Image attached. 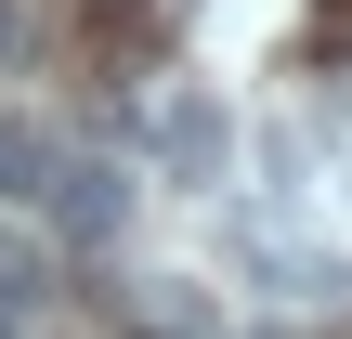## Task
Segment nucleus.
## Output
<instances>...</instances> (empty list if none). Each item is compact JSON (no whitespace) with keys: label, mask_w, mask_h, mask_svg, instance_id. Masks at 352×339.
<instances>
[{"label":"nucleus","mask_w":352,"mask_h":339,"mask_svg":"<svg viewBox=\"0 0 352 339\" xmlns=\"http://www.w3.org/2000/svg\"><path fill=\"white\" fill-rule=\"evenodd\" d=\"M144 144H157V170H170V183H196V196H222V170H235V118H222V91H196V78L157 105V131H144Z\"/></svg>","instance_id":"1"},{"label":"nucleus","mask_w":352,"mask_h":339,"mask_svg":"<svg viewBox=\"0 0 352 339\" xmlns=\"http://www.w3.org/2000/svg\"><path fill=\"white\" fill-rule=\"evenodd\" d=\"M39 209H52V235H65V248H104V235H118V222H131V183H118V170H104V157H65V170H52V196H39Z\"/></svg>","instance_id":"2"},{"label":"nucleus","mask_w":352,"mask_h":339,"mask_svg":"<svg viewBox=\"0 0 352 339\" xmlns=\"http://www.w3.org/2000/svg\"><path fill=\"white\" fill-rule=\"evenodd\" d=\"M52 170H65V144H52L39 118H0V196H13V209H39V196H52Z\"/></svg>","instance_id":"3"},{"label":"nucleus","mask_w":352,"mask_h":339,"mask_svg":"<svg viewBox=\"0 0 352 339\" xmlns=\"http://www.w3.org/2000/svg\"><path fill=\"white\" fill-rule=\"evenodd\" d=\"M0 300H13V314L39 300V248H26V235H0Z\"/></svg>","instance_id":"4"},{"label":"nucleus","mask_w":352,"mask_h":339,"mask_svg":"<svg viewBox=\"0 0 352 339\" xmlns=\"http://www.w3.org/2000/svg\"><path fill=\"white\" fill-rule=\"evenodd\" d=\"M13 39H26V26H13V0H0V65H13Z\"/></svg>","instance_id":"5"}]
</instances>
